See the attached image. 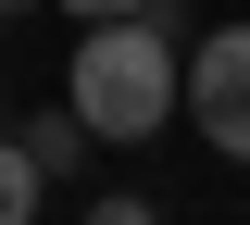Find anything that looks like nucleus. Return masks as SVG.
<instances>
[{"mask_svg":"<svg viewBox=\"0 0 250 225\" xmlns=\"http://www.w3.org/2000/svg\"><path fill=\"white\" fill-rule=\"evenodd\" d=\"M62 100L88 113V138H100V150L163 138V125L188 113V50H175V25H150V13L88 25V38H75V63H62Z\"/></svg>","mask_w":250,"mask_h":225,"instance_id":"nucleus-1","label":"nucleus"},{"mask_svg":"<svg viewBox=\"0 0 250 225\" xmlns=\"http://www.w3.org/2000/svg\"><path fill=\"white\" fill-rule=\"evenodd\" d=\"M188 125L213 138L225 163H250V25H213L188 50Z\"/></svg>","mask_w":250,"mask_h":225,"instance_id":"nucleus-2","label":"nucleus"},{"mask_svg":"<svg viewBox=\"0 0 250 225\" xmlns=\"http://www.w3.org/2000/svg\"><path fill=\"white\" fill-rule=\"evenodd\" d=\"M13 138H25V163H38V175H50V188H62V175H88V150H100V138H88V113H75V100H62V113H25V125H13Z\"/></svg>","mask_w":250,"mask_h":225,"instance_id":"nucleus-3","label":"nucleus"},{"mask_svg":"<svg viewBox=\"0 0 250 225\" xmlns=\"http://www.w3.org/2000/svg\"><path fill=\"white\" fill-rule=\"evenodd\" d=\"M38 200H50V175L25 163V138H0V225H38Z\"/></svg>","mask_w":250,"mask_h":225,"instance_id":"nucleus-4","label":"nucleus"},{"mask_svg":"<svg viewBox=\"0 0 250 225\" xmlns=\"http://www.w3.org/2000/svg\"><path fill=\"white\" fill-rule=\"evenodd\" d=\"M88 225H163V213H150L138 188H100V200H88Z\"/></svg>","mask_w":250,"mask_h":225,"instance_id":"nucleus-5","label":"nucleus"},{"mask_svg":"<svg viewBox=\"0 0 250 225\" xmlns=\"http://www.w3.org/2000/svg\"><path fill=\"white\" fill-rule=\"evenodd\" d=\"M75 25H125V13H150V0H62Z\"/></svg>","mask_w":250,"mask_h":225,"instance_id":"nucleus-6","label":"nucleus"},{"mask_svg":"<svg viewBox=\"0 0 250 225\" xmlns=\"http://www.w3.org/2000/svg\"><path fill=\"white\" fill-rule=\"evenodd\" d=\"M0 13H25V0H0Z\"/></svg>","mask_w":250,"mask_h":225,"instance_id":"nucleus-7","label":"nucleus"}]
</instances>
